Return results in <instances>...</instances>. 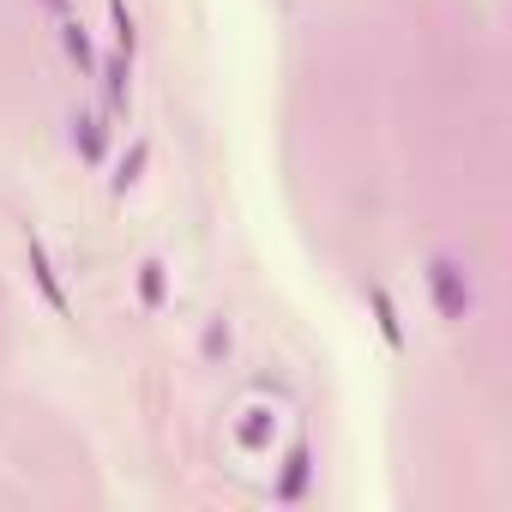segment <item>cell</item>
I'll use <instances>...</instances> for the list:
<instances>
[{
  "instance_id": "6da1fadb",
  "label": "cell",
  "mask_w": 512,
  "mask_h": 512,
  "mask_svg": "<svg viewBox=\"0 0 512 512\" xmlns=\"http://www.w3.org/2000/svg\"><path fill=\"white\" fill-rule=\"evenodd\" d=\"M428 296H434L440 320H452V326H458V320H470V308H476L464 266H458V260H446V253H434V260H428Z\"/></svg>"
},
{
  "instance_id": "7a4b0ae2",
  "label": "cell",
  "mask_w": 512,
  "mask_h": 512,
  "mask_svg": "<svg viewBox=\"0 0 512 512\" xmlns=\"http://www.w3.org/2000/svg\"><path fill=\"white\" fill-rule=\"evenodd\" d=\"M25 253H31V272H37V290H43V302H49L55 314H73V302H67V290H61V272H55V260H49V247L31 235V241H25Z\"/></svg>"
},
{
  "instance_id": "3957f363",
  "label": "cell",
  "mask_w": 512,
  "mask_h": 512,
  "mask_svg": "<svg viewBox=\"0 0 512 512\" xmlns=\"http://www.w3.org/2000/svg\"><path fill=\"white\" fill-rule=\"evenodd\" d=\"M368 302H374V320H380V338H386L392 350H404V326H398V308H392V296H386V290L374 284V290H368Z\"/></svg>"
},
{
  "instance_id": "277c9868",
  "label": "cell",
  "mask_w": 512,
  "mask_h": 512,
  "mask_svg": "<svg viewBox=\"0 0 512 512\" xmlns=\"http://www.w3.org/2000/svg\"><path fill=\"white\" fill-rule=\"evenodd\" d=\"M127 61H133V55H115V61L103 67V79H109V115H121V109H127V91H133V85H127V79H133V67H127Z\"/></svg>"
},
{
  "instance_id": "5b68a950",
  "label": "cell",
  "mask_w": 512,
  "mask_h": 512,
  "mask_svg": "<svg viewBox=\"0 0 512 512\" xmlns=\"http://www.w3.org/2000/svg\"><path fill=\"white\" fill-rule=\"evenodd\" d=\"M73 145L85 151V163H103V145H109V139H103V121H97V115H79V121H73Z\"/></svg>"
},
{
  "instance_id": "8992f818",
  "label": "cell",
  "mask_w": 512,
  "mask_h": 512,
  "mask_svg": "<svg viewBox=\"0 0 512 512\" xmlns=\"http://www.w3.org/2000/svg\"><path fill=\"white\" fill-rule=\"evenodd\" d=\"M61 43H67V55H73L85 73H97V49H91V37H85V25H79V19H67V25H61Z\"/></svg>"
},
{
  "instance_id": "52a82bcc",
  "label": "cell",
  "mask_w": 512,
  "mask_h": 512,
  "mask_svg": "<svg viewBox=\"0 0 512 512\" xmlns=\"http://www.w3.org/2000/svg\"><path fill=\"white\" fill-rule=\"evenodd\" d=\"M302 488H308V446H296V452H290V470H284L278 494H284V500H302Z\"/></svg>"
},
{
  "instance_id": "ba28073f",
  "label": "cell",
  "mask_w": 512,
  "mask_h": 512,
  "mask_svg": "<svg viewBox=\"0 0 512 512\" xmlns=\"http://www.w3.org/2000/svg\"><path fill=\"white\" fill-rule=\"evenodd\" d=\"M145 157H151V145H145V139H133V151H127V157H121V169H115V193H127V187L139 181Z\"/></svg>"
},
{
  "instance_id": "9c48e42d",
  "label": "cell",
  "mask_w": 512,
  "mask_h": 512,
  "mask_svg": "<svg viewBox=\"0 0 512 512\" xmlns=\"http://www.w3.org/2000/svg\"><path fill=\"white\" fill-rule=\"evenodd\" d=\"M109 19H115V43H121V55H133L139 31H133V13H127V0H109Z\"/></svg>"
},
{
  "instance_id": "30bf717a",
  "label": "cell",
  "mask_w": 512,
  "mask_h": 512,
  "mask_svg": "<svg viewBox=\"0 0 512 512\" xmlns=\"http://www.w3.org/2000/svg\"><path fill=\"white\" fill-rule=\"evenodd\" d=\"M139 296H145V308H163V266L157 260L139 272Z\"/></svg>"
},
{
  "instance_id": "8fae6325",
  "label": "cell",
  "mask_w": 512,
  "mask_h": 512,
  "mask_svg": "<svg viewBox=\"0 0 512 512\" xmlns=\"http://www.w3.org/2000/svg\"><path fill=\"white\" fill-rule=\"evenodd\" d=\"M43 7H49V13H67V0H43Z\"/></svg>"
}]
</instances>
